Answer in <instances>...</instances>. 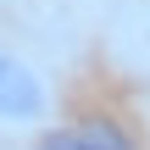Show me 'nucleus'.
Segmentation results:
<instances>
[{"instance_id": "obj_3", "label": "nucleus", "mask_w": 150, "mask_h": 150, "mask_svg": "<svg viewBox=\"0 0 150 150\" xmlns=\"http://www.w3.org/2000/svg\"><path fill=\"white\" fill-rule=\"evenodd\" d=\"M122 50H128V61H139L150 72V0L128 6V39H122Z\"/></svg>"}, {"instance_id": "obj_2", "label": "nucleus", "mask_w": 150, "mask_h": 150, "mask_svg": "<svg viewBox=\"0 0 150 150\" xmlns=\"http://www.w3.org/2000/svg\"><path fill=\"white\" fill-rule=\"evenodd\" d=\"M39 150H139L134 134L111 117H89V122H67V128H50Z\"/></svg>"}, {"instance_id": "obj_1", "label": "nucleus", "mask_w": 150, "mask_h": 150, "mask_svg": "<svg viewBox=\"0 0 150 150\" xmlns=\"http://www.w3.org/2000/svg\"><path fill=\"white\" fill-rule=\"evenodd\" d=\"M50 111H56V95H50L45 72L28 56L0 50V122L6 128H39V122H50Z\"/></svg>"}]
</instances>
